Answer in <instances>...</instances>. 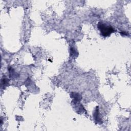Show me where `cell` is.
<instances>
[{
    "label": "cell",
    "instance_id": "cell-3",
    "mask_svg": "<svg viewBox=\"0 0 131 131\" xmlns=\"http://www.w3.org/2000/svg\"><path fill=\"white\" fill-rule=\"evenodd\" d=\"M8 83V80L6 78H3L2 81V86H5L6 84H7Z\"/></svg>",
    "mask_w": 131,
    "mask_h": 131
},
{
    "label": "cell",
    "instance_id": "cell-2",
    "mask_svg": "<svg viewBox=\"0 0 131 131\" xmlns=\"http://www.w3.org/2000/svg\"><path fill=\"white\" fill-rule=\"evenodd\" d=\"M71 97L74 99V103H78L82 99V97L81 96V95H79V94L78 93H71Z\"/></svg>",
    "mask_w": 131,
    "mask_h": 131
},
{
    "label": "cell",
    "instance_id": "cell-1",
    "mask_svg": "<svg viewBox=\"0 0 131 131\" xmlns=\"http://www.w3.org/2000/svg\"><path fill=\"white\" fill-rule=\"evenodd\" d=\"M97 27L100 31L101 34L104 37L110 36L112 33L115 31V29L110 25H108L102 22L98 23Z\"/></svg>",
    "mask_w": 131,
    "mask_h": 131
}]
</instances>
